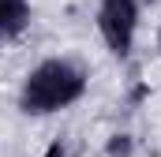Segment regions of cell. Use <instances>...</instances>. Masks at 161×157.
Listing matches in <instances>:
<instances>
[{"instance_id": "6da1fadb", "label": "cell", "mask_w": 161, "mask_h": 157, "mask_svg": "<svg viewBox=\"0 0 161 157\" xmlns=\"http://www.w3.org/2000/svg\"><path fill=\"white\" fill-rule=\"evenodd\" d=\"M82 90H86V75H82L75 64H68V60H45V64H38L26 75L23 112H34V116L56 112V109L79 101Z\"/></svg>"}, {"instance_id": "7a4b0ae2", "label": "cell", "mask_w": 161, "mask_h": 157, "mask_svg": "<svg viewBox=\"0 0 161 157\" xmlns=\"http://www.w3.org/2000/svg\"><path fill=\"white\" fill-rule=\"evenodd\" d=\"M135 23H139V4L135 0H101L97 26H101L105 45L116 56H127V49L135 41Z\"/></svg>"}, {"instance_id": "3957f363", "label": "cell", "mask_w": 161, "mask_h": 157, "mask_svg": "<svg viewBox=\"0 0 161 157\" xmlns=\"http://www.w3.org/2000/svg\"><path fill=\"white\" fill-rule=\"evenodd\" d=\"M30 23V4L26 0H0V30L4 38H19V30Z\"/></svg>"}, {"instance_id": "277c9868", "label": "cell", "mask_w": 161, "mask_h": 157, "mask_svg": "<svg viewBox=\"0 0 161 157\" xmlns=\"http://www.w3.org/2000/svg\"><path fill=\"white\" fill-rule=\"evenodd\" d=\"M127 154H131V138L127 135H116L109 142V157H127Z\"/></svg>"}, {"instance_id": "5b68a950", "label": "cell", "mask_w": 161, "mask_h": 157, "mask_svg": "<svg viewBox=\"0 0 161 157\" xmlns=\"http://www.w3.org/2000/svg\"><path fill=\"white\" fill-rule=\"evenodd\" d=\"M158 41H161V38H158Z\"/></svg>"}]
</instances>
